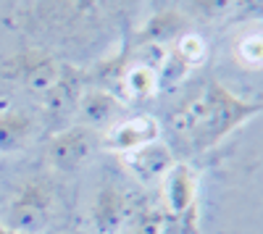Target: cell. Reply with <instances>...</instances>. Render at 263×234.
<instances>
[{
    "mask_svg": "<svg viewBox=\"0 0 263 234\" xmlns=\"http://www.w3.org/2000/svg\"><path fill=\"white\" fill-rule=\"evenodd\" d=\"M239 6V0H190V8L200 18H221Z\"/></svg>",
    "mask_w": 263,
    "mask_h": 234,
    "instance_id": "e0dca14e",
    "label": "cell"
},
{
    "mask_svg": "<svg viewBox=\"0 0 263 234\" xmlns=\"http://www.w3.org/2000/svg\"><path fill=\"white\" fill-rule=\"evenodd\" d=\"M53 192L45 182H24L8 203L6 226L21 234H40L50 224Z\"/></svg>",
    "mask_w": 263,
    "mask_h": 234,
    "instance_id": "7a4b0ae2",
    "label": "cell"
},
{
    "mask_svg": "<svg viewBox=\"0 0 263 234\" xmlns=\"http://www.w3.org/2000/svg\"><path fill=\"white\" fill-rule=\"evenodd\" d=\"M260 105L237 98L221 82H208L203 90L184 98V103L171 116L174 132L187 137L197 150L218 145L237 126L258 116Z\"/></svg>",
    "mask_w": 263,
    "mask_h": 234,
    "instance_id": "6da1fadb",
    "label": "cell"
},
{
    "mask_svg": "<svg viewBox=\"0 0 263 234\" xmlns=\"http://www.w3.org/2000/svg\"><path fill=\"white\" fill-rule=\"evenodd\" d=\"M8 74H13L29 92L42 98L58 82L61 66H58V61L50 58L48 53H24V55H16L11 61Z\"/></svg>",
    "mask_w": 263,
    "mask_h": 234,
    "instance_id": "5b68a950",
    "label": "cell"
},
{
    "mask_svg": "<svg viewBox=\"0 0 263 234\" xmlns=\"http://www.w3.org/2000/svg\"><path fill=\"white\" fill-rule=\"evenodd\" d=\"M124 158V166L129 168L132 174H135L142 184H156L166 177V171L177 163L174 161V153L171 147L161 140H153L142 147H137V150H132Z\"/></svg>",
    "mask_w": 263,
    "mask_h": 234,
    "instance_id": "52a82bcc",
    "label": "cell"
},
{
    "mask_svg": "<svg viewBox=\"0 0 263 234\" xmlns=\"http://www.w3.org/2000/svg\"><path fill=\"white\" fill-rule=\"evenodd\" d=\"M234 58H237L239 66L248 69V71H258L260 69V63H263V37H260L258 29H250V32H245L242 37L237 40Z\"/></svg>",
    "mask_w": 263,
    "mask_h": 234,
    "instance_id": "9a60e30c",
    "label": "cell"
},
{
    "mask_svg": "<svg viewBox=\"0 0 263 234\" xmlns=\"http://www.w3.org/2000/svg\"><path fill=\"white\" fill-rule=\"evenodd\" d=\"M161 234H182V229H179V224L174 221V219H163V229H161Z\"/></svg>",
    "mask_w": 263,
    "mask_h": 234,
    "instance_id": "ffe728a7",
    "label": "cell"
},
{
    "mask_svg": "<svg viewBox=\"0 0 263 234\" xmlns=\"http://www.w3.org/2000/svg\"><path fill=\"white\" fill-rule=\"evenodd\" d=\"M163 184V213L168 219H184L197 210V177L187 163H174L166 177L161 179Z\"/></svg>",
    "mask_w": 263,
    "mask_h": 234,
    "instance_id": "3957f363",
    "label": "cell"
},
{
    "mask_svg": "<svg viewBox=\"0 0 263 234\" xmlns=\"http://www.w3.org/2000/svg\"><path fill=\"white\" fill-rule=\"evenodd\" d=\"M129 219V200L119 187L105 184L92 203V226L98 234H116Z\"/></svg>",
    "mask_w": 263,
    "mask_h": 234,
    "instance_id": "ba28073f",
    "label": "cell"
},
{
    "mask_svg": "<svg viewBox=\"0 0 263 234\" xmlns=\"http://www.w3.org/2000/svg\"><path fill=\"white\" fill-rule=\"evenodd\" d=\"M0 234H21V231H13V229H8L6 224H0Z\"/></svg>",
    "mask_w": 263,
    "mask_h": 234,
    "instance_id": "44dd1931",
    "label": "cell"
},
{
    "mask_svg": "<svg viewBox=\"0 0 263 234\" xmlns=\"http://www.w3.org/2000/svg\"><path fill=\"white\" fill-rule=\"evenodd\" d=\"M171 50L177 53L190 69H195V66H203V63H205V58H208V42H205V37H200L197 32H184V34H179L177 40H174Z\"/></svg>",
    "mask_w": 263,
    "mask_h": 234,
    "instance_id": "2e32d148",
    "label": "cell"
},
{
    "mask_svg": "<svg viewBox=\"0 0 263 234\" xmlns=\"http://www.w3.org/2000/svg\"><path fill=\"white\" fill-rule=\"evenodd\" d=\"M79 74L71 71V69H61V76L58 82L53 84V87L42 95V100H45L48 111L55 113V116H66L71 113L77 108V100H79Z\"/></svg>",
    "mask_w": 263,
    "mask_h": 234,
    "instance_id": "7c38bea8",
    "label": "cell"
},
{
    "mask_svg": "<svg viewBox=\"0 0 263 234\" xmlns=\"http://www.w3.org/2000/svg\"><path fill=\"white\" fill-rule=\"evenodd\" d=\"M32 132H34V121L29 113L18 108L0 111V155L21 150L29 142Z\"/></svg>",
    "mask_w": 263,
    "mask_h": 234,
    "instance_id": "8fae6325",
    "label": "cell"
},
{
    "mask_svg": "<svg viewBox=\"0 0 263 234\" xmlns=\"http://www.w3.org/2000/svg\"><path fill=\"white\" fill-rule=\"evenodd\" d=\"M121 90L132 100H147L158 92L156 84V69H150L147 63H132L121 74Z\"/></svg>",
    "mask_w": 263,
    "mask_h": 234,
    "instance_id": "4fadbf2b",
    "label": "cell"
},
{
    "mask_svg": "<svg viewBox=\"0 0 263 234\" xmlns=\"http://www.w3.org/2000/svg\"><path fill=\"white\" fill-rule=\"evenodd\" d=\"M190 66L187 63L174 53V50H166L158 61V66H156V84H158V90L161 92H168L174 87H179V84L190 76Z\"/></svg>",
    "mask_w": 263,
    "mask_h": 234,
    "instance_id": "5bb4252c",
    "label": "cell"
},
{
    "mask_svg": "<svg viewBox=\"0 0 263 234\" xmlns=\"http://www.w3.org/2000/svg\"><path fill=\"white\" fill-rule=\"evenodd\" d=\"M77 111H79V119L87 126H108V124H114V119L119 116L121 100L116 98V92L90 90V92L79 95Z\"/></svg>",
    "mask_w": 263,
    "mask_h": 234,
    "instance_id": "30bf717a",
    "label": "cell"
},
{
    "mask_svg": "<svg viewBox=\"0 0 263 234\" xmlns=\"http://www.w3.org/2000/svg\"><path fill=\"white\" fill-rule=\"evenodd\" d=\"M92 153V137L87 126H71V129L58 132L48 145L50 166L61 174H71L90 158Z\"/></svg>",
    "mask_w": 263,
    "mask_h": 234,
    "instance_id": "277c9868",
    "label": "cell"
},
{
    "mask_svg": "<svg viewBox=\"0 0 263 234\" xmlns=\"http://www.w3.org/2000/svg\"><path fill=\"white\" fill-rule=\"evenodd\" d=\"M153 140H158V121L147 113H140V116L111 124V129L105 132L103 145L119 155H126V153L137 150V147H142Z\"/></svg>",
    "mask_w": 263,
    "mask_h": 234,
    "instance_id": "8992f818",
    "label": "cell"
},
{
    "mask_svg": "<svg viewBox=\"0 0 263 234\" xmlns=\"http://www.w3.org/2000/svg\"><path fill=\"white\" fill-rule=\"evenodd\" d=\"M184 24H187L184 13H179L177 8H166L145 21L137 40L150 48H163L166 42H174L179 34H184Z\"/></svg>",
    "mask_w": 263,
    "mask_h": 234,
    "instance_id": "9c48e42d",
    "label": "cell"
},
{
    "mask_svg": "<svg viewBox=\"0 0 263 234\" xmlns=\"http://www.w3.org/2000/svg\"><path fill=\"white\" fill-rule=\"evenodd\" d=\"M58 8L69 11V13H84L92 8V0H55Z\"/></svg>",
    "mask_w": 263,
    "mask_h": 234,
    "instance_id": "d6986e66",
    "label": "cell"
},
{
    "mask_svg": "<svg viewBox=\"0 0 263 234\" xmlns=\"http://www.w3.org/2000/svg\"><path fill=\"white\" fill-rule=\"evenodd\" d=\"M163 219H166L163 210H147V213L140 216L137 226L132 229L129 234H161V229H163Z\"/></svg>",
    "mask_w": 263,
    "mask_h": 234,
    "instance_id": "ac0fdd59",
    "label": "cell"
}]
</instances>
